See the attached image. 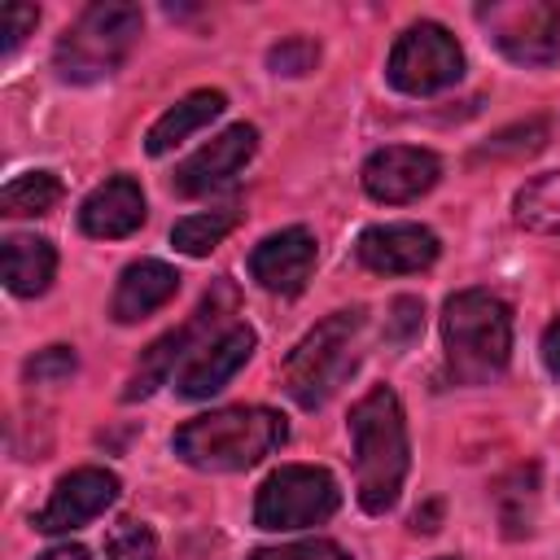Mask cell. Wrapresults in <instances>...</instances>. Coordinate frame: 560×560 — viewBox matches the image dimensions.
Returning a JSON list of instances; mask_svg holds the SVG:
<instances>
[{"mask_svg":"<svg viewBox=\"0 0 560 560\" xmlns=\"http://www.w3.org/2000/svg\"><path fill=\"white\" fill-rule=\"evenodd\" d=\"M442 175L438 153L416 149V144H385L363 162V188L368 197L385 201V206H402L416 201L420 192H429Z\"/></svg>","mask_w":560,"mask_h":560,"instance_id":"12","label":"cell"},{"mask_svg":"<svg viewBox=\"0 0 560 560\" xmlns=\"http://www.w3.org/2000/svg\"><path fill=\"white\" fill-rule=\"evenodd\" d=\"M105 560H158V534L144 521H118L105 534Z\"/></svg>","mask_w":560,"mask_h":560,"instance_id":"24","label":"cell"},{"mask_svg":"<svg viewBox=\"0 0 560 560\" xmlns=\"http://www.w3.org/2000/svg\"><path fill=\"white\" fill-rule=\"evenodd\" d=\"M438 236L420 223H376L359 236L354 254L368 271L381 276H407V271H424L438 258Z\"/></svg>","mask_w":560,"mask_h":560,"instance_id":"14","label":"cell"},{"mask_svg":"<svg viewBox=\"0 0 560 560\" xmlns=\"http://www.w3.org/2000/svg\"><path fill=\"white\" fill-rule=\"evenodd\" d=\"M359 341H363L359 306L332 311L328 319H319L284 359V394L306 411L324 407L359 368Z\"/></svg>","mask_w":560,"mask_h":560,"instance_id":"4","label":"cell"},{"mask_svg":"<svg viewBox=\"0 0 560 560\" xmlns=\"http://www.w3.org/2000/svg\"><path fill=\"white\" fill-rule=\"evenodd\" d=\"M254 328H245V324H232L228 332H219L214 341H206L184 368H179V376H175V389H179V398H210V394H219L245 363H249V354H254Z\"/></svg>","mask_w":560,"mask_h":560,"instance_id":"15","label":"cell"},{"mask_svg":"<svg viewBox=\"0 0 560 560\" xmlns=\"http://www.w3.org/2000/svg\"><path fill=\"white\" fill-rule=\"evenodd\" d=\"M284 438H289V424L280 411L223 407V411L197 416L184 429H175L171 446L184 464H192L201 472H241V468H254L258 459H267L276 446H284Z\"/></svg>","mask_w":560,"mask_h":560,"instance_id":"3","label":"cell"},{"mask_svg":"<svg viewBox=\"0 0 560 560\" xmlns=\"http://www.w3.org/2000/svg\"><path fill=\"white\" fill-rule=\"evenodd\" d=\"M228 109V96L219 92V88H201V92H188L184 101H175L153 127H149V136H144V149L153 153V158H162V153H171L175 144H184L192 131H201L206 122H214L219 114Z\"/></svg>","mask_w":560,"mask_h":560,"instance_id":"18","label":"cell"},{"mask_svg":"<svg viewBox=\"0 0 560 560\" xmlns=\"http://www.w3.org/2000/svg\"><path fill=\"white\" fill-rule=\"evenodd\" d=\"M350 446H354V486L368 516H385L398 503L402 477L411 468L407 420L394 389L376 385L350 407Z\"/></svg>","mask_w":560,"mask_h":560,"instance_id":"1","label":"cell"},{"mask_svg":"<svg viewBox=\"0 0 560 560\" xmlns=\"http://www.w3.org/2000/svg\"><path fill=\"white\" fill-rule=\"evenodd\" d=\"M494 503H499V525L508 538H525L534 529V508H538V468L525 464L516 472H508L494 490Z\"/></svg>","mask_w":560,"mask_h":560,"instance_id":"20","label":"cell"},{"mask_svg":"<svg viewBox=\"0 0 560 560\" xmlns=\"http://www.w3.org/2000/svg\"><path fill=\"white\" fill-rule=\"evenodd\" d=\"M39 22V9L35 4H4V52H13Z\"/></svg>","mask_w":560,"mask_h":560,"instance_id":"30","label":"cell"},{"mask_svg":"<svg viewBox=\"0 0 560 560\" xmlns=\"http://www.w3.org/2000/svg\"><path fill=\"white\" fill-rule=\"evenodd\" d=\"M477 22L516 66H551L560 57V4L551 0H494L477 9Z\"/></svg>","mask_w":560,"mask_h":560,"instance_id":"9","label":"cell"},{"mask_svg":"<svg viewBox=\"0 0 560 560\" xmlns=\"http://www.w3.org/2000/svg\"><path fill=\"white\" fill-rule=\"evenodd\" d=\"M258 149V127L249 122H236L228 131H219L210 144H201L175 175H171V188L179 197H210L214 188L232 184L241 175V166L254 158Z\"/></svg>","mask_w":560,"mask_h":560,"instance_id":"11","label":"cell"},{"mask_svg":"<svg viewBox=\"0 0 560 560\" xmlns=\"http://www.w3.org/2000/svg\"><path fill=\"white\" fill-rule=\"evenodd\" d=\"M249 560H350V556L328 538H306V542H284V547H258Z\"/></svg>","mask_w":560,"mask_h":560,"instance_id":"29","label":"cell"},{"mask_svg":"<svg viewBox=\"0 0 560 560\" xmlns=\"http://www.w3.org/2000/svg\"><path fill=\"white\" fill-rule=\"evenodd\" d=\"M315 61H319V44H315V39H306V35L280 39V44L267 52V66H271L276 74H289V79H298V74L315 70Z\"/></svg>","mask_w":560,"mask_h":560,"instance_id":"25","label":"cell"},{"mask_svg":"<svg viewBox=\"0 0 560 560\" xmlns=\"http://www.w3.org/2000/svg\"><path fill=\"white\" fill-rule=\"evenodd\" d=\"M39 560H92V551H88V547H79V542H66V547H52V551H44Z\"/></svg>","mask_w":560,"mask_h":560,"instance_id":"32","label":"cell"},{"mask_svg":"<svg viewBox=\"0 0 560 560\" xmlns=\"http://www.w3.org/2000/svg\"><path fill=\"white\" fill-rule=\"evenodd\" d=\"M542 363H547V372L560 381V319H551L547 332H542Z\"/></svg>","mask_w":560,"mask_h":560,"instance_id":"31","label":"cell"},{"mask_svg":"<svg viewBox=\"0 0 560 560\" xmlns=\"http://www.w3.org/2000/svg\"><path fill=\"white\" fill-rule=\"evenodd\" d=\"M140 26H144L140 4H118V0L105 4V0H101V4L83 9V18L57 39V52H52L57 74H61L66 83H96V79H109V74L127 61V52H131Z\"/></svg>","mask_w":560,"mask_h":560,"instance_id":"5","label":"cell"},{"mask_svg":"<svg viewBox=\"0 0 560 560\" xmlns=\"http://www.w3.org/2000/svg\"><path fill=\"white\" fill-rule=\"evenodd\" d=\"M385 74L407 96H433L464 74V52L442 22H411L385 61Z\"/></svg>","mask_w":560,"mask_h":560,"instance_id":"8","label":"cell"},{"mask_svg":"<svg viewBox=\"0 0 560 560\" xmlns=\"http://www.w3.org/2000/svg\"><path fill=\"white\" fill-rule=\"evenodd\" d=\"M179 289V271L162 258H140L131 267H122L118 284H114V302H109V315L118 324H136L144 315H153L158 306H166Z\"/></svg>","mask_w":560,"mask_h":560,"instance_id":"17","label":"cell"},{"mask_svg":"<svg viewBox=\"0 0 560 560\" xmlns=\"http://www.w3.org/2000/svg\"><path fill=\"white\" fill-rule=\"evenodd\" d=\"M420 324H424V306L420 298H394L389 315H385V337L394 346H411L420 337Z\"/></svg>","mask_w":560,"mask_h":560,"instance_id":"28","label":"cell"},{"mask_svg":"<svg viewBox=\"0 0 560 560\" xmlns=\"http://www.w3.org/2000/svg\"><path fill=\"white\" fill-rule=\"evenodd\" d=\"M144 223V192L131 175H114L101 188H92L79 206V228L96 241H118L131 236Z\"/></svg>","mask_w":560,"mask_h":560,"instance_id":"16","label":"cell"},{"mask_svg":"<svg viewBox=\"0 0 560 560\" xmlns=\"http://www.w3.org/2000/svg\"><path fill=\"white\" fill-rule=\"evenodd\" d=\"M516 223L542 236H560V171H547L516 192Z\"/></svg>","mask_w":560,"mask_h":560,"instance_id":"22","label":"cell"},{"mask_svg":"<svg viewBox=\"0 0 560 560\" xmlns=\"http://www.w3.org/2000/svg\"><path fill=\"white\" fill-rule=\"evenodd\" d=\"M61 179L52 171H26L18 179L4 184L0 192V214L9 219H26V214H48L57 201H61Z\"/></svg>","mask_w":560,"mask_h":560,"instance_id":"21","label":"cell"},{"mask_svg":"<svg viewBox=\"0 0 560 560\" xmlns=\"http://www.w3.org/2000/svg\"><path fill=\"white\" fill-rule=\"evenodd\" d=\"M57 249L44 236H9L4 241V284L18 298H35L52 284Z\"/></svg>","mask_w":560,"mask_h":560,"instance_id":"19","label":"cell"},{"mask_svg":"<svg viewBox=\"0 0 560 560\" xmlns=\"http://www.w3.org/2000/svg\"><path fill=\"white\" fill-rule=\"evenodd\" d=\"M438 512H442V508H438V503H429L424 512H416V516H411V529H416V534H420V529H424V534H433V529H438V525H433V521H438Z\"/></svg>","mask_w":560,"mask_h":560,"instance_id":"33","label":"cell"},{"mask_svg":"<svg viewBox=\"0 0 560 560\" xmlns=\"http://www.w3.org/2000/svg\"><path fill=\"white\" fill-rule=\"evenodd\" d=\"M542 140H547V122L534 118V122H521V127L499 131V136L481 149V158H521V153H538Z\"/></svg>","mask_w":560,"mask_h":560,"instance_id":"26","label":"cell"},{"mask_svg":"<svg viewBox=\"0 0 560 560\" xmlns=\"http://www.w3.org/2000/svg\"><path fill=\"white\" fill-rule=\"evenodd\" d=\"M236 206H223V210H206V214H188L171 228V245L188 258H206L232 228H236Z\"/></svg>","mask_w":560,"mask_h":560,"instance_id":"23","label":"cell"},{"mask_svg":"<svg viewBox=\"0 0 560 560\" xmlns=\"http://www.w3.org/2000/svg\"><path fill=\"white\" fill-rule=\"evenodd\" d=\"M446 372L459 385H490L512 359V311L490 289H459L442 306Z\"/></svg>","mask_w":560,"mask_h":560,"instance_id":"2","label":"cell"},{"mask_svg":"<svg viewBox=\"0 0 560 560\" xmlns=\"http://www.w3.org/2000/svg\"><path fill=\"white\" fill-rule=\"evenodd\" d=\"M236 302H241V298H236V284H232V280H219V284L201 298V306H197L179 328L162 332V337L144 350V359H140V368L131 372L122 398H127V402L149 398V394L175 372V363H188L206 341H214L219 332H228V328H232L228 315H236Z\"/></svg>","mask_w":560,"mask_h":560,"instance_id":"6","label":"cell"},{"mask_svg":"<svg viewBox=\"0 0 560 560\" xmlns=\"http://www.w3.org/2000/svg\"><path fill=\"white\" fill-rule=\"evenodd\" d=\"M442 560H455V556H442Z\"/></svg>","mask_w":560,"mask_h":560,"instance_id":"34","label":"cell"},{"mask_svg":"<svg viewBox=\"0 0 560 560\" xmlns=\"http://www.w3.org/2000/svg\"><path fill=\"white\" fill-rule=\"evenodd\" d=\"M74 368H79V359L70 346H48L35 359H26V381L31 385H57V381H70Z\"/></svg>","mask_w":560,"mask_h":560,"instance_id":"27","label":"cell"},{"mask_svg":"<svg viewBox=\"0 0 560 560\" xmlns=\"http://www.w3.org/2000/svg\"><path fill=\"white\" fill-rule=\"evenodd\" d=\"M315 271V236L306 228H280L271 236H262L249 254V276L267 289V293H302L306 280Z\"/></svg>","mask_w":560,"mask_h":560,"instance_id":"13","label":"cell"},{"mask_svg":"<svg viewBox=\"0 0 560 560\" xmlns=\"http://www.w3.org/2000/svg\"><path fill=\"white\" fill-rule=\"evenodd\" d=\"M341 508L337 477L315 464H284L276 468L254 499V525L258 529H306L328 521Z\"/></svg>","mask_w":560,"mask_h":560,"instance_id":"7","label":"cell"},{"mask_svg":"<svg viewBox=\"0 0 560 560\" xmlns=\"http://www.w3.org/2000/svg\"><path fill=\"white\" fill-rule=\"evenodd\" d=\"M114 499H118V477L109 468H96V464L74 468V472H66L52 486L48 503L35 516V529H44V534H70V529L96 521Z\"/></svg>","mask_w":560,"mask_h":560,"instance_id":"10","label":"cell"}]
</instances>
